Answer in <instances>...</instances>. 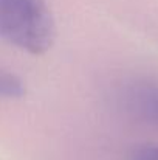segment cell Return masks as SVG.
Instances as JSON below:
<instances>
[{"instance_id": "obj_2", "label": "cell", "mask_w": 158, "mask_h": 160, "mask_svg": "<svg viewBox=\"0 0 158 160\" xmlns=\"http://www.w3.org/2000/svg\"><path fill=\"white\" fill-rule=\"evenodd\" d=\"M132 100L141 113L158 123V86H143L136 89Z\"/></svg>"}, {"instance_id": "obj_3", "label": "cell", "mask_w": 158, "mask_h": 160, "mask_svg": "<svg viewBox=\"0 0 158 160\" xmlns=\"http://www.w3.org/2000/svg\"><path fill=\"white\" fill-rule=\"evenodd\" d=\"M23 92V82L16 75L0 68V98H20Z\"/></svg>"}, {"instance_id": "obj_1", "label": "cell", "mask_w": 158, "mask_h": 160, "mask_svg": "<svg viewBox=\"0 0 158 160\" xmlns=\"http://www.w3.org/2000/svg\"><path fill=\"white\" fill-rule=\"evenodd\" d=\"M54 20L45 0H0V38L8 44L42 54L54 41Z\"/></svg>"}, {"instance_id": "obj_4", "label": "cell", "mask_w": 158, "mask_h": 160, "mask_svg": "<svg viewBox=\"0 0 158 160\" xmlns=\"http://www.w3.org/2000/svg\"><path fill=\"white\" fill-rule=\"evenodd\" d=\"M132 160H158V145H143L133 151Z\"/></svg>"}]
</instances>
